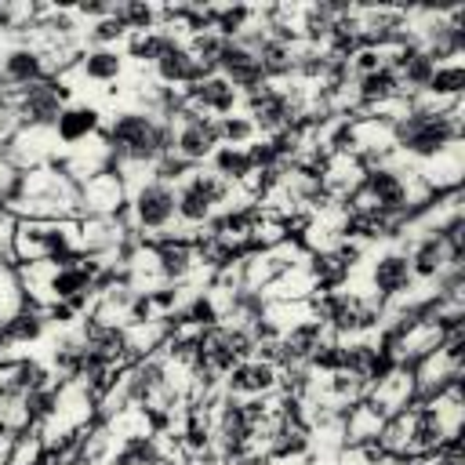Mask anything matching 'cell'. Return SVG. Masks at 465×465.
<instances>
[{
    "mask_svg": "<svg viewBox=\"0 0 465 465\" xmlns=\"http://www.w3.org/2000/svg\"><path fill=\"white\" fill-rule=\"evenodd\" d=\"M280 385V371L272 363L262 360H240L225 378H222V392L229 400H247V396H269Z\"/></svg>",
    "mask_w": 465,
    "mask_h": 465,
    "instance_id": "7",
    "label": "cell"
},
{
    "mask_svg": "<svg viewBox=\"0 0 465 465\" xmlns=\"http://www.w3.org/2000/svg\"><path fill=\"white\" fill-rule=\"evenodd\" d=\"M149 174H153L156 182L178 185V182H185V178L193 174V163H189V160H182L178 153H163V156H156V163L149 167Z\"/></svg>",
    "mask_w": 465,
    "mask_h": 465,
    "instance_id": "24",
    "label": "cell"
},
{
    "mask_svg": "<svg viewBox=\"0 0 465 465\" xmlns=\"http://www.w3.org/2000/svg\"><path fill=\"white\" fill-rule=\"evenodd\" d=\"M247 156H251V167L254 171H272L276 163H287V160H280V153H276V145L269 138H254L247 145Z\"/></svg>",
    "mask_w": 465,
    "mask_h": 465,
    "instance_id": "25",
    "label": "cell"
},
{
    "mask_svg": "<svg viewBox=\"0 0 465 465\" xmlns=\"http://www.w3.org/2000/svg\"><path fill=\"white\" fill-rule=\"evenodd\" d=\"M65 73L69 76H80L84 84L105 87V84H120L127 76V58H124L120 47H84L80 58H76V65L65 69Z\"/></svg>",
    "mask_w": 465,
    "mask_h": 465,
    "instance_id": "10",
    "label": "cell"
},
{
    "mask_svg": "<svg viewBox=\"0 0 465 465\" xmlns=\"http://www.w3.org/2000/svg\"><path fill=\"white\" fill-rule=\"evenodd\" d=\"M418 94H421V91H418ZM425 94L443 98V102H461V94H465V65H461V58L436 65V73H432Z\"/></svg>",
    "mask_w": 465,
    "mask_h": 465,
    "instance_id": "19",
    "label": "cell"
},
{
    "mask_svg": "<svg viewBox=\"0 0 465 465\" xmlns=\"http://www.w3.org/2000/svg\"><path fill=\"white\" fill-rule=\"evenodd\" d=\"M374 69H381V51H378V47H356L352 58H349L352 80H356V76H367V73H374Z\"/></svg>",
    "mask_w": 465,
    "mask_h": 465,
    "instance_id": "26",
    "label": "cell"
},
{
    "mask_svg": "<svg viewBox=\"0 0 465 465\" xmlns=\"http://www.w3.org/2000/svg\"><path fill=\"white\" fill-rule=\"evenodd\" d=\"M127 207V189L116 171H102L87 182H80V214H102L113 218Z\"/></svg>",
    "mask_w": 465,
    "mask_h": 465,
    "instance_id": "9",
    "label": "cell"
},
{
    "mask_svg": "<svg viewBox=\"0 0 465 465\" xmlns=\"http://www.w3.org/2000/svg\"><path fill=\"white\" fill-rule=\"evenodd\" d=\"M243 113L254 120L258 138H272L283 127L298 124V116L291 109V94L283 91V84H272V80H265V84H258L254 91L243 94Z\"/></svg>",
    "mask_w": 465,
    "mask_h": 465,
    "instance_id": "3",
    "label": "cell"
},
{
    "mask_svg": "<svg viewBox=\"0 0 465 465\" xmlns=\"http://www.w3.org/2000/svg\"><path fill=\"white\" fill-rule=\"evenodd\" d=\"M185 102H189L193 109L207 113V116H218V120L243 109V94H240L225 76H218V73H211V76H203L200 84L185 87Z\"/></svg>",
    "mask_w": 465,
    "mask_h": 465,
    "instance_id": "8",
    "label": "cell"
},
{
    "mask_svg": "<svg viewBox=\"0 0 465 465\" xmlns=\"http://www.w3.org/2000/svg\"><path fill=\"white\" fill-rule=\"evenodd\" d=\"M182 44L178 36L163 33V29H145V33H127L124 40V58H131L134 65H153L167 47Z\"/></svg>",
    "mask_w": 465,
    "mask_h": 465,
    "instance_id": "17",
    "label": "cell"
},
{
    "mask_svg": "<svg viewBox=\"0 0 465 465\" xmlns=\"http://www.w3.org/2000/svg\"><path fill=\"white\" fill-rule=\"evenodd\" d=\"M222 124V145H251L254 138H258V127H254V120L240 109V113H229V116H222L218 120Z\"/></svg>",
    "mask_w": 465,
    "mask_h": 465,
    "instance_id": "22",
    "label": "cell"
},
{
    "mask_svg": "<svg viewBox=\"0 0 465 465\" xmlns=\"http://www.w3.org/2000/svg\"><path fill=\"white\" fill-rule=\"evenodd\" d=\"M113 18H120L127 33H145V29H156V4L120 0V4H113Z\"/></svg>",
    "mask_w": 465,
    "mask_h": 465,
    "instance_id": "20",
    "label": "cell"
},
{
    "mask_svg": "<svg viewBox=\"0 0 465 465\" xmlns=\"http://www.w3.org/2000/svg\"><path fill=\"white\" fill-rule=\"evenodd\" d=\"M465 134L461 127V105L447 109V113H432V109H418L411 105L407 116H400L392 124V145L396 153H403L407 160H432L443 149L458 145Z\"/></svg>",
    "mask_w": 465,
    "mask_h": 465,
    "instance_id": "1",
    "label": "cell"
},
{
    "mask_svg": "<svg viewBox=\"0 0 465 465\" xmlns=\"http://www.w3.org/2000/svg\"><path fill=\"white\" fill-rule=\"evenodd\" d=\"M131 229L142 240H156L167 236L174 229V185L145 178L138 185L127 189V207H124Z\"/></svg>",
    "mask_w": 465,
    "mask_h": 465,
    "instance_id": "2",
    "label": "cell"
},
{
    "mask_svg": "<svg viewBox=\"0 0 465 465\" xmlns=\"http://www.w3.org/2000/svg\"><path fill=\"white\" fill-rule=\"evenodd\" d=\"M0 80L7 87L22 91V87H29L36 80H47V62H44L40 51H33L25 44H15V47H7L0 54Z\"/></svg>",
    "mask_w": 465,
    "mask_h": 465,
    "instance_id": "14",
    "label": "cell"
},
{
    "mask_svg": "<svg viewBox=\"0 0 465 465\" xmlns=\"http://www.w3.org/2000/svg\"><path fill=\"white\" fill-rule=\"evenodd\" d=\"M312 374H334V371H341L345 367V349H341V338H327V341H320V349L309 356V363H305Z\"/></svg>",
    "mask_w": 465,
    "mask_h": 465,
    "instance_id": "23",
    "label": "cell"
},
{
    "mask_svg": "<svg viewBox=\"0 0 465 465\" xmlns=\"http://www.w3.org/2000/svg\"><path fill=\"white\" fill-rule=\"evenodd\" d=\"M0 334H4V345H15V349H29V345H36V341L47 334L44 309H36L33 302H25L18 312H11V316L0 323Z\"/></svg>",
    "mask_w": 465,
    "mask_h": 465,
    "instance_id": "15",
    "label": "cell"
},
{
    "mask_svg": "<svg viewBox=\"0 0 465 465\" xmlns=\"http://www.w3.org/2000/svg\"><path fill=\"white\" fill-rule=\"evenodd\" d=\"M331 338V327L323 323V320H316V316H309V320H302V323H294L291 331H283L280 334V349H283V367L280 371H287V367H298V363H309V356L320 349V341H327Z\"/></svg>",
    "mask_w": 465,
    "mask_h": 465,
    "instance_id": "13",
    "label": "cell"
},
{
    "mask_svg": "<svg viewBox=\"0 0 465 465\" xmlns=\"http://www.w3.org/2000/svg\"><path fill=\"white\" fill-rule=\"evenodd\" d=\"M218 76H225L240 94H247V91H254L258 84H265V73H262L258 58H254L247 47H240L236 40H225V44H222Z\"/></svg>",
    "mask_w": 465,
    "mask_h": 465,
    "instance_id": "12",
    "label": "cell"
},
{
    "mask_svg": "<svg viewBox=\"0 0 465 465\" xmlns=\"http://www.w3.org/2000/svg\"><path fill=\"white\" fill-rule=\"evenodd\" d=\"M254 18V7L251 4H214V33L222 40H236Z\"/></svg>",
    "mask_w": 465,
    "mask_h": 465,
    "instance_id": "21",
    "label": "cell"
},
{
    "mask_svg": "<svg viewBox=\"0 0 465 465\" xmlns=\"http://www.w3.org/2000/svg\"><path fill=\"white\" fill-rule=\"evenodd\" d=\"M352 91H356V102H360V113H363V109H374V105H385V102L400 98V76L381 65L367 76H356Z\"/></svg>",
    "mask_w": 465,
    "mask_h": 465,
    "instance_id": "16",
    "label": "cell"
},
{
    "mask_svg": "<svg viewBox=\"0 0 465 465\" xmlns=\"http://www.w3.org/2000/svg\"><path fill=\"white\" fill-rule=\"evenodd\" d=\"M203 76H211V69H203V65L185 51V44L167 47V51L153 62V80L163 84V87H178V91H185V87L200 84Z\"/></svg>",
    "mask_w": 465,
    "mask_h": 465,
    "instance_id": "11",
    "label": "cell"
},
{
    "mask_svg": "<svg viewBox=\"0 0 465 465\" xmlns=\"http://www.w3.org/2000/svg\"><path fill=\"white\" fill-rule=\"evenodd\" d=\"M62 105H65V102H62V94H58L54 76L36 80V84L15 91V116H18L22 127H54Z\"/></svg>",
    "mask_w": 465,
    "mask_h": 465,
    "instance_id": "5",
    "label": "cell"
},
{
    "mask_svg": "<svg viewBox=\"0 0 465 465\" xmlns=\"http://www.w3.org/2000/svg\"><path fill=\"white\" fill-rule=\"evenodd\" d=\"M203 167H211L218 178L236 182V185L254 171V167H251V156H247V145H243V149H240V145H218Z\"/></svg>",
    "mask_w": 465,
    "mask_h": 465,
    "instance_id": "18",
    "label": "cell"
},
{
    "mask_svg": "<svg viewBox=\"0 0 465 465\" xmlns=\"http://www.w3.org/2000/svg\"><path fill=\"white\" fill-rule=\"evenodd\" d=\"M102 127H105V120H102L98 102L76 98V102L62 105V113H58V120H54L51 131H54V138H58L62 149H73V145H84L94 134H102Z\"/></svg>",
    "mask_w": 465,
    "mask_h": 465,
    "instance_id": "6",
    "label": "cell"
},
{
    "mask_svg": "<svg viewBox=\"0 0 465 465\" xmlns=\"http://www.w3.org/2000/svg\"><path fill=\"white\" fill-rule=\"evenodd\" d=\"M367 294L381 298V302H392V298H403L407 291H414V276H411V262H407V251L389 243L381 247L371 262H367Z\"/></svg>",
    "mask_w": 465,
    "mask_h": 465,
    "instance_id": "4",
    "label": "cell"
}]
</instances>
